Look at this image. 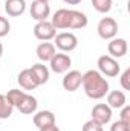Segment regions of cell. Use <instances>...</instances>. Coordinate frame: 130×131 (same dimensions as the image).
I'll use <instances>...</instances> for the list:
<instances>
[{
	"label": "cell",
	"mask_w": 130,
	"mask_h": 131,
	"mask_svg": "<svg viewBox=\"0 0 130 131\" xmlns=\"http://www.w3.org/2000/svg\"><path fill=\"white\" fill-rule=\"evenodd\" d=\"M37 58L41 61V63H49L52 60V57L57 53V49L54 46V43H49V41H41L38 46H37Z\"/></svg>",
	"instance_id": "7c38bea8"
},
{
	"label": "cell",
	"mask_w": 130,
	"mask_h": 131,
	"mask_svg": "<svg viewBox=\"0 0 130 131\" xmlns=\"http://www.w3.org/2000/svg\"><path fill=\"white\" fill-rule=\"evenodd\" d=\"M9 31H11V25H9L8 18L0 15V37L8 35V34H9Z\"/></svg>",
	"instance_id": "d4e9b609"
},
{
	"label": "cell",
	"mask_w": 130,
	"mask_h": 131,
	"mask_svg": "<svg viewBox=\"0 0 130 131\" xmlns=\"http://www.w3.org/2000/svg\"><path fill=\"white\" fill-rule=\"evenodd\" d=\"M119 82H121V87L124 90H130V69H126L119 78Z\"/></svg>",
	"instance_id": "cb8c5ba5"
},
{
	"label": "cell",
	"mask_w": 130,
	"mask_h": 131,
	"mask_svg": "<svg viewBox=\"0 0 130 131\" xmlns=\"http://www.w3.org/2000/svg\"><path fill=\"white\" fill-rule=\"evenodd\" d=\"M89 23L87 20V15L81 11H77V9H70V25H69V29H83L86 28Z\"/></svg>",
	"instance_id": "ac0fdd59"
},
{
	"label": "cell",
	"mask_w": 130,
	"mask_h": 131,
	"mask_svg": "<svg viewBox=\"0 0 130 131\" xmlns=\"http://www.w3.org/2000/svg\"><path fill=\"white\" fill-rule=\"evenodd\" d=\"M119 121L126 122V124H130V107L126 104L123 108H121V114H119Z\"/></svg>",
	"instance_id": "4316f807"
},
{
	"label": "cell",
	"mask_w": 130,
	"mask_h": 131,
	"mask_svg": "<svg viewBox=\"0 0 130 131\" xmlns=\"http://www.w3.org/2000/svg\"><path fill=\"white\" fill-rule=\"evenodd\" d=\"M129 50V46H127V41L124 38H112L107 44V52L112 58H123Z\"/></svg>",
	"instance_id": "ba28073f"
},
{
	"label": "cell",
	"mask_w": 130,
	"mask_h": 131,
	"mask_svg": "<svg viewBox=\"0 0 130 131\" xmlns=\"http://www.w3.org/2000/svg\"><path fill=\"white\" fill-rule=\"evenodd\" d=\"M107 105L110 108H123L126 104H127V98H126V93L121 92V90H112L109 92L107 95Z\"/></svg>",
	"instance_id": "2e32d148"
},
{
	"label": "cell",
	"mask_w": 130,
	"mask_h": 131,
	"mask_svg": "<svg viewBox=\"0 0 130 131\" xmlns=\"http://www.w3.org/2000/svg\"><path fill=\"white\" fill-rule=\"evenodd\" d=\"M29 69H31L32 75L35 76L38 85H43V84L48 82V79H49V69H48V66H44L43 63H37V64H34Z\"/></svg>",
	"instance_id": "d6986e66"
},
{
	"label": "cell",
	"mask_w": 130,
	"mask_h": 131,
	"mask_svg": "<svg viewBox=\"0 0 130 131\" xmlns=\"http://www.w3.org/2000/svg\"><path fill=\"white\" fill-rule=\"evenodd\" d=\"M41 2H48V3H49V2H51V0H41Z\"/></svg>",
	"instance_id": "4dcf8cb0"
},
{
	"label": "cell",
	"mask_w": 130,
	"mask_h": 131,
	"mask_svg": "<svg viewBox=\"0 0 130 131\" xmlns=\"http://www.w3.org/2000/svg\"><path fill=\"white\" fill-rule=\"evenodd\" d=\"M25 95H26L25 90H20V89H11V90L5 95V98L8 99V102H9L14 108H17V105L22 102V99L25 98Z\"/></svg>",
	"instance_id": "ffe728a7"
},
{
	"label": "cell",
	"mask_w": 130,
	"mask_h": 131,
	"mask_svg": "<svg viewBox=\"0 0 130 131\" xmlns=\"http://www.w3.org/2000/svg\"><path fill=\"white\" fill-rule=\"evenodd\" d=\"M55 124V114L49 110H43V111H37L34 114V125L40 130V128H44V127H49V125H54Z\"/></svg>",
	"instance_id": "5bb4252c"
},
{
	"label": "cell",
	"mask_w": 130,
	"mask_h": 131,
	"mask_svg": "<svg viewBox=\"0 0 130 131\" xmlns=\"http://www.w3.org/2000/svg\"><path fill=\"white\" fill-rule=\"evenodd\" d=\"M2 55H3V44L0 43V58H2Z\"/></svg>",
	"instance_id": "f546056e"
},
{
	"label": "cell",
	"mask_w": 130,
	"mask_h": 131,
	"mask_svg": "<svg viewBox=\"0 0 130 131\" xmlns=\"http://www.w3.org/2000/svg\"><path fill=\"white\" fill-rule=\"evenodd\" d=\"M112 5H113V0H92V6L95 8V11L101 12V14L110 12Z\"/></svg>",
	"instance_id": "7402d4cb"
},
{
	"label": "cell",
	"mask_w": 130,
	"mask_h": 131,
	"mask_svg": "<svg viewBox=\"0 0 130 131\" xmlns=\"http://www.w3.org/2000/svg\"><path fill=\"white\" fill-rule=\"evenodd\" d=\"M40 131H60V128L57 127V124H54V125H49V127L40 128Z\"/></svg>",
	"instance_id": "83f0119b"
},
{
	"label": "cell",
	"mask_w": 130,
	"mask_h": 131,
	"mask_svg": "<svg viewBox=\"0 0 130 131\" xmlns=\"http://www.w3.org/2000/svg\"><path fill=\"white\" fill-rule=\"evenodd\" d=\"M54 46L61 52H72L78 46V38L72 32H60L54 37Z\"/></svg>",
	"instance_id": "3957f363"
},
{
	"label": "cell",
	"mask_w": 130,
	"mask_h": 131,
	"mask_svg": "<svg viewBox=\"0 0 130 131\" xmlns=\"http://www.w3.org/2000/svg\"><path fill=\"white\" fill-rule=\"evenodd\" d=\"M5 11L9 17H20L26 11L25 0H5Z\"/></svg>",
	"instance_id": "9a60e30c"
},
{
	"label": "cell",
	"mask_w": 130,
	"mask_h": 131,
	"mask_svg": "<svg viewBox=\"0 0 130 131\" xmlns=\"http://www.w3.org/2000/svg\"><path fill=\"white\" fill-rule=\"evenodd\" d=\"M98 72L103 75V76H109V78H113V76H118L121 67L118 64V61L115 58H112L110 55H101L98 58Z\"/></svg>",
	"instance_id": "7a4b0ae2"
},
{
	"label": "cell",
	"mask_w": 130,
	"mask_h": 131,
	"mask_svg": "<svg viewBox=\"0 0 130 131\" xmlns=\"http://www.w3.org/2000/svg\"><path fill=\"white\" fill-rule=\"evenodd\" d=\"M37 107H38V102L37 99L34 98L32 95H25V98L22 99V102L17 105V110L23 114H34L37 111Z\"/></svg>",
	"instance_id": "e0dca14e"
},
{
	"label": "cell",
	"mask_w": 130,
	"mask_h": 131,
	"mask_svg": "<svg viewBox=\"0 0 130 131\" xmlns=\"http://www.w3.org/2000/svg\"><path fill=\"white\" fill-rule=\"evenodd\" d=\"M64 3H67V5H78L81 0H63Z\"/></svg>",
	"instance_id": "f1b7e54d"
},
{
	"label": "cell",
	"mask_w": 130,
	"mask_h": 131,
	"mask_svg": "<svg viewBox=\"0 0 130 131\" xmlns=\"http://www.w3.org/2000/svg\"><path fill=\"white\" fill-rule=\"evenodd\" d=\"M81 85L86 96L90 99H103L109 93V82L98 70H87L83 73Z\"/></svg>",
	"instance_id": "6da1fadb"
},
{
	"label": "cell",
	"mask_w": 130,
	"mask_h": 131,
	"mask_svg": "<svg viewBox=\"0 0 130 131\" xmlns=\"http://www.w3.org/2000/svg\"><path fill=\"white\" fill-rule=\"evenodd\" d=\"M51 15V6L48 2H41V0H34L31 5V17L37 21H43L48 20V17Z\"/></svg>",
	"instance_id": "30bf717a"
},
{
	"label": "cell",
	"mask_w": 130,
	"mask_h": 131,
	"mask_svg": "<svg viewBox=\"0 0 130 131\" xmlns=\"http://www.w3.org/2000/svg\"><path fill=\"white\" fill-rule=\"evenodd\" d=\"M97 31H98L99 38H103V40H112L118 34V23L112 17H104V18L99 20V23H98V26H97Z\"/></svg>",
	"instance_id": "277c9868"
},
{
	"label": "cell",
	"mask_w": 130,
	"mask_h": 131,
	"mask_svg": "<svg viewBox=\"0 0 130 131\" xmlns=\"http://www.w3.org/2000/svg\"><path fill=\"white\" fill-rule=\"evenodd\" d=\"M20 87L23 90H35L38 87V82L35 79V76L32 75L31 69H23L20 73H18V78H17Z\"/></svg>",
	"instance_id": "4fadbf2b"
},
{
	"label": "cell",
	"mask_w": 130,
	"mask_h": 131,
	"mask_svg": "<svg viewBox=\"0 0 130 131\" xmlns=\"http://www.w3.org/2000/svg\"><path fill=\"white\" fill-rule=\"evenodd\" d=\"M14 111V107L8 102V99L5 98V95L0 93V119H8L11 117Z\"/></svg>",
	"instance_id": "44dd1931"
},
{
	"label": "cell",
	"mask_w": 130,
	"mask_h": 131,
	"mask_svg": "<svg viewBox=\"0 0 130 131\" xmlns=\"http://www.w3.org/2000/svg\"><path fill=\"white\" fill-rule=\"evenodd\" d=\"M92 119L97 121L101 125L109 124L112 121V108L107 104H103V102L94 105V108H92Z\"/></svg>",
	"instance_id": "9c48e42d"
},
{
	"label": "cell",
	"mask_w": 130,
	"mask_h": 131,
	"mask_svg": "<svg viewBox=\"0 0 130 131\" xmlns=\"http://www.w3.org/2000/svg\"><path fill=\"white\" fill-rule=\"evenodd\" d=\"M34 35L40 41H49V40H54V37L57 35V29L48 20L37 21V25L34 26Z\"/></svg>",
	"instance_id": "5b68a950"
},
{
	"label": "cell",
	"mask_w": 130,
	"mask_h": 131,
	"mask_svg": "<svg viewBox=\"0 0 130 131\" xmlns=\"http://www.w3.org/2000/svg\"><path fill=\"white\" fill-rule=\"evenodd\" d=\"M51 23H52V26L55 29H69V25H70V9L61 8V9L55 11V14L52 15Z\"/></svg>",
	"instance_id": "8fae6325"
},
{
	"label": "cell",
	"mask_w": 130,
	"mask_h": 131,
	"mask_svg": "<svg viewBox=\"0 0 130 131\" xmlns=\"http://www.w3.org/2000/svg\"><path fill=\"white\" fill-rule=\"evenodd\" d=\"M81 81H83V73L80 70H67L63 78V89L66 92H77L81 85Z\"/></svg>",
	"instance_id": "8992f818"
},
{
	"label": "cell",
	"mask_w": 130,
	"mask_h": 131,
	"mask_svg": "<svg viewBox=\"0 0 130 131\" xmlns=\"http://www.w3.org/2000/svg\"><path fill=\"white\" fill-rule=\"evenodd\" d=\"M70 64H72V60L67 53H55L49 61L51 70L55 73H66L70 69Z\"/></svg>",
	"instance_id": "52a82bcc"
},
{
	"label": "cell",
	"mask_w": 130,
	"mask_h": 131,
	"mask_svg": "<svg viewBox=\"0 0 130 131\" xmlns=\"http://www.w3.org/2000/svg\"><path fill=\"white\" fill-rule=\"evenodd\" d=\"M103 127H104V125H101V124H98L97 121L90 119V121H87V122L83 125L81 131H104Z\"/></svg>",
	"instance_id": "603a6c76"
},
{
	"label": "cell",
	"mask_w": 130,
	"mask_h": 131,
	"mask_svg": "<svg viewBox=\"0 0 130 131\" xmlns=\"http://www.w3.org/2000/svg\"><path fill=\"white\" fill-rule=\"evenodd\" d=\"M110 131H130V124H126L123 121H116L112 124Z\"/></svg>",
	"instance_id": "484cf974"
}]
</instances>
